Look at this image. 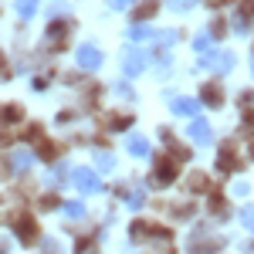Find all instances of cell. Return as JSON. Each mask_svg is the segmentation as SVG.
Here are the masks:
<instances>
[{
    "mask_svg": "<svg viewBox=\"0 0 254 254\" xmlns=\"http://www.w3.org/2000/svg\"><path fill=\"white\" fill-rule=\"evenodd\" d=\"M38 10V0H17V14L20 17H31Z\"/></svg>",
    "mask_w": 254,
    "mask_h": 254,
    "instance_id": "cell-13",
    "label": "cell"
},
{
    "mask_svg": "<svg viewBox=\"0 0 254 254\" xmlns=\"http://www.w3.org/2000/svg\"><path fill=\"white\" fill-rule=\"evenodd\" d=\"M173 180H176V166H173V159H159L156 170H153V183H156V187H170Z\"/></svg>",
    "mask_w": 254,
    "mask_h": 254,
    "instance_id": "cell-5",
    "label": "cell"
},
{
    "mask_svg": "<svg viewBox=\"0 0 254 254\" xmlns=\"http://www.w3.org/2000/svg\"><path fill=\"white\" fill-rule=\"evenodd\" d=\"M51 38H64V24H58V27H55V24H51Z\"/></svg>",
    "mask_w": 254,
    "mask_h": 254,
    "instance_id": "cell-26",
    "label": "cell"
},
{
    "mask_svg": "<svg viewBox=\"0 0 254 254\" xmlns=\"http://www.w3.org/2000/svg\"><path fill=\"white\" fill-rule=\"evenodd\" d=\"M78 64L85 68V71H95L98 64H102V48L92 44V41H88V44H81V48H78Z\"/></svg>",
    "mask_w": 254,
    "mask_h": 254,
    "instance_id": "cell-2",
    "label": "cell"
},
{
    "mask_svg": "<svg viewBox=\"0 0 254 254\" xmlns=\"http://www.w3.org/2000/svg\"><path fill=\"white\" fill-rule=\"evenodd\" d=\"M126 149H129V153H132V156H149V142H146V139L142 136H129V142H126Z\"/></svg>",
    "mask_w": 254,
    "mask_h": 254,
    "instance_id": "cell-11",
    "label": "cell"
},
{
    "mask_svg": "<svg viewBox=\"0 0 254 254\" xmlns=\"http://www.w3.org/2000/svg\"><path fill=\"white\" fill-rule=\"evenodd\" d=\"M126 203H129V207H132V210H139V207H142V203H146V193H142V190H132V193H129V200H126Z\"/></svg>",
    "mask_w": 254,
    "mask_h": 254,
    "instance_id": "cell-16",
    "label": "cell"
},
{
    "mask_svg": "<svg viewBox=\"0 0 254 254\" xmlns=\"http://www.w3.org/2000/svg\"><path fill=\"white\" fill-rule=\"evenodd\" d=\"M126 75H139L142 71V64H146V55L142 51H126Z\"/></svg>",
    "mask_w": 254,
    "mask_h": 254,
    "instance_id": "cell-9",
    "label": "cell"
},
{
    "mask_svg": "<svg viewBox=\"0 0 254 254\" xmlns=\"http://www.w3.org/2000/svg\"><path fill=\"white\" fill-rule=\"evenodd\" d=\"M207 44H210V34H196V41H193L196 51H207Z\"/></svg>",
    "mask_w": 254,
    "mask_h": 254,
    "instance_id": "cell-21",
    "label": "cell"
},
{
    "mask_svg": "<svg viewBox=\"0 0 254 254\" xmlns=\"http://www.w3.org/2000/svg\"><path fill=\"white\" fill-rule=\"evenodd\" d=\"M217 166H220L224 173H231V170L241 166V159H237V153H234V142H224V146H220V153H217Z\"/></svg>",
    "mask_w": 254,
    "mask_h": 254,
    "instance_id": "cell-6",
    "label": "cell"
},
{
    "mask_svg": "<svg viewBox=\"0 0 254 254\" xmlns=\"http://www.w3.org/2000/svg\"><path fill=\"white\" fill-rule=\"evenodd\" d=\"M109 3H112V10H126V7H129L132 0H109Z\"/></svg>",
    "mask_w": 254,
    "mask_h": 254,
    "instance_id": "cell-25",
    "label": "cell"
},
{
    "mask_svg": "<svg viewBox=\"0 0 254 254\" xmlns=\"http://www.w3.org/2000/svg\"><path fill=\"white\" fill-rule=\"evenodd\" d=\"M251 20H254V0H248V3L241 7V14H237L234 27H237V31H248V27H251Z\"/></svg>",
    "mask_w": 254,
    "mask_h": 254,
    "instance_id": "cell-10",
    "label": "cell"
},
{
    "mask_svg": "<svg viewBox=\"0 0 254 254\" xmlns=\"http://www.w3.org/2000/svg\"><path fill=\"white\" fill-rule=\"evenodd\" d=\"M64 173H68L64 166H58V170H51V183H61V180H64Z\"/></svg>",
    "mask_w": 254,
    "mask_h": 254,
    "instance_id": "cell-24",
    "label": "cell"
},
{
    "mask_svg": "<svg viewBox=\"0 0 254 254\" xmlns=\"http://www.w3.org/2000/svg\"><path fill=\"white\" fill-rule=\"evenodd\" d=\"M14 231H17V237L24 244H34V241H38V224H34L31 217H24V214L14 217Z\"/></svg>",
    "mask_w": 254,
    "mask_h": 254,
    "instance_id": "cell-4",
    "label": "cell"
},
{
    "mask_svg": "<svg viewBox=\"0 0 254 254\" xmlns=\"http://www.w3.org/2000/svg\"><path fill=\"white\" fill-rule=\"evenodd\" d=\"M17 116H20L17 105H7V109H0V122H17Z\"/></svg>",
    "mask_w": 254,
    "mask_h": 254,
    "instance_id": "cell-18",
    "label": "cell"
},
{
    "mask_svg": "<svg viewBox=\"0 0 254 254\" xmlns=\"http://www.w3.org/2000/svg\"><path fill=\"white\" fill-rule=\"evenodd\" d=\"M241 224H244V231L254 234V207H244V210H241Z\"/></svg>",
    "mask_w": 254,
    "mask_h": 254,
    "instance_id": "cell-17",
    "label": "cell"
},
{
    "mask_svg": "<svg viewBox=\"0 0 254 254\" xmlns=\"http://www.w3.org/2000/svg\"><path fill=\"white\" fill-rule=\"evenodd\" d=\"M31 163H34V156H31V153H24V149H20V153H14V166H17V170L31 166Z\"/></svg>",
    "mask_w": 254,
    "mask_h": 254,
    "instance_id": "cell-20",
    "label": "cell"
},
{
    "mask_svg": "<svg viewBox=\"0 0 254 254\" xmlns=\"http://www.w3.org/2000/svg\"><path fill=\"white\" fill-rule=\"evenodd\" d=\"M95 163H98V170H112L116 166V156L112 153H95Z\"/></svg>",
    "mask_w": 254,
    "mask_h": 254,
    "instance_id": "cell-14",
    "label": "cell"
},
{
    "mask_svg": "<svg viewBox=\"0 0 254 254\" xmlns=\"http://www.w3.org/2000/svg\"><path fill=\"white\" fill-rule=\"evenodd\" d=\"M210 210H214V214H227V207H224V200H220V196H214V200H210Z\"/></svg>",
    "mask_w": 254,
    "mask_h": 254,
    "instance_id": "cell-22",
    "label": "cell"
},
{
    "mask_svg": "<svg viewBox=\"0 0 254 254\" xmlns=\"http://www.w3.org/2000/svg\"><path fill=\"white\" fill-rule=\"evenodd\" d=\"M187 136L193 139L196 146H207V142H210V136H214V132H210V122H207V119H190Z\"/></svg>",
    "mask_w": 254,
    "mask_h": 254,
    "instance_id": "cell-3",
    "label": "cell"
},
{
    "mask_svg": "<svg viewBox=\"0 0 254 254\" xmlns=\"http://www.w3.org/2000/svg\"><path fill=\"white\" fill-rule=\"evenodd\" d=\"M71 183L78 187L81 193H98L102 190V180L95 170H71Z\"/></svg>",
    "mask_w": 254,
    "mask_h": 254,
    "instance_id": "cell-1",
    "label": "cell"
},
{
    "mask_svg": "<svg viewBox=\"0 0 254 254\" xmlns=\"http://www.w3.org/2000/svg\"><path fill=\"white\" fill-rule=\"evenodd\" d=\"M207 3H214V7H220V3H227V0H207Z\"/></svg>",
    "mask_w": 254,
    "mask_h": 254,
    "instance_id": "cell-28",
    "label": "cell"
},
{
    "mask_svg": "<svg viewBox=\"0 0 254 254\" xmlns=\"http://www.w3.org/2000/svg\"><path fill=\"white\" fill-rule=\"evenodd\" d=\"M173 112L183 119H196L200 116V102L196 98H173Z\"/></svg>",
    "mask_w": 254,
    "mask_h": 254,
    "instance_id": "cell-7",
    "label": "cell"
},
{
    "mask_svg": "<svg viewBox=\"0 0 254 254\" xmlns=\"http://www.w3.org/2000/svg\"><path fill=\"white\" fill-rule=\"evenodd\" d=\"M203 102H207V105H220V102H224L220 85H207V88H203Z\"/></svg>",
    "mask_w": 254,
    "mask_h": 254,
    "instance_id": "cell-12",
    "label": "cell"
},
{
    "mask_svg": "<svg viewBox=\"0 0 254 254\" xmlns=\"http://www.w3.org/2000/svg\"><path fill=\"white\" fill-rule=\"evenodd\" d=\"M203 68H217V71H231L234 68V55H210V58H203Z\"/></svg>",
    "mask_w": 254,
    "mask_h": 254,
    "instance_id": "cell-8",
    "label": "cell"
},
{
    "mask_svg": "<svg viewBox=\"0 0 254 254\" xmlns=\"http://www.w3.org/2000/svg\"><path fill=\"white\" fill-rule=\"evenodd\" d=\"M64 214H68V217H85V203H78V200L64 203Z\"/></svg>",
    "mask_w": 254,
    "mask_h": 254,
    "instance_id": "cell-19",
    "label": "cell"
},
{
    "mask_svg": "<svg viewBox=\"0 0 254 254\" xmlns=\"http://www.w3.org/2000/svg\"><path fill=\"white\" fill-rule=\"evenodd\" d=\"M0 254H7V241H0Z\"/></svg>",
    "mask_w": 254,
    "mask_h": 254,
    "instance_id": "cell-27",
    "label": "cell"
},
{
    "mask_svg": "<svg viewBox=\"0 0 254 254\" xmlns=\"http://www.w3.org/2000/svg\"><path fill=\"white\" fill-rule=\"evenodd\" d=\"M129 38H132V41H146V38H149V31H146V27H132Z\"/></svg>",
    "mask_w": 254,
    "mask_h": 254,
    "instance_id": "cell-23",
    "label": "cell"
},
{
    "mask_svg": "<svg viewBox=\"0 0 254 254\" xmlns=\"http://www.w3.org/2000/svg\"><path fill=\"white\" fill-rule=\"evenodd\" d=\"M156 3H159V0H146V3L136 10V17L139 20H142V17H153V14H156Z\"/></svg>",
    "mask_w": 254,
    "mask_h": 254,
    "instance_id": "cell-15",
    "label": "cell"
}]
</instances>
